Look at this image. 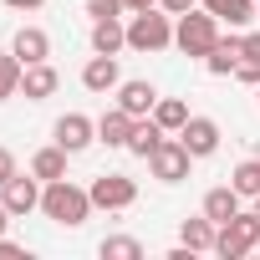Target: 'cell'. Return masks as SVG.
<instances>
[{"mask_svg":"<svg viewBox=\"0 0 260 260\" xmlns=\"http://www.w3.org/2000/svg\"><path fill=\"white\" fill-rule=\"evenodd\" d=\"M133 112H122V107H107L102 117H97V143H107V148H127V138H133Z\"/></svg>","mask_w":260,"mask_h":260,"instance_id":"11","label":"cell"},{"mask_svg":"<svg viewBox=\"0 0 260 260\" xmlns=\"http://www.w3.org/2000/svg\"><path fill=\"white\" fill-rule=\"evenodd\" d=\"M122 6H127V11H148L153 0H122Z\"/></svg>","mask_w":260,"mask_h":260,"instance_id":"32","label":"cell"},{"mask_svg":"<svg viewBox=\"0 0 260 260\" xmlns=\"http://www.w3.org/2000/svg\"><path fill=\"white\" fill-rule=\"evenodd\" d=\"M21 77H26V61L16 51H6V56H0V102H11L21 92Z\"/></svg>","mask_w":260,"mask_h":260,"instance_id":"23","label":"cell"},{"mask_svg":"<svg viewBox=\"0 0 260 260\" xmlns=\"http://www.w3.org/2000/svg\"><path fill=\"white\" fill-rule=\"evenodd\" d=\"M214 41H219V21H214L209 11H184V16L174 21V46H179L184 56H209Z\"/></svg>","mask_w":260,"mask_h":260,"instance_id":"2","label":"cell"},{"mask_svg":"<svg viewBox=\"0 0 260 260\" xmlns=\"http://www.w3.org/2000/svg\"><path fill=\"white\" fill-rule=\"evenodd\" d=\"M67 158H72V153H67L61 143H51V148H41V153L31 158V174H36L41 184H56V179H67Z\"/></svg>","mask_w":260,"mask_h":260,"instance_id":"17","label":"cell"},{"mask_svg":"<svg viewBox=\"0 0 260 260\" xmlns=\"http://www.w3.org/2000/svg\"><path fill=\"white\" fill-rule=\"evenodd\" d=\"M0 204H6L11 214H31V209H41V179L31 174H16V179H6L0 184Z\"/></svg>","mask_w":260,"mask_h":260,"instance_id":"7","label":"cell"},{"mask_svg":"<svg viewBox=\"0 0 260 260\" xmlns=\"http://www.w3.org/2000/svg\"><path fill=\"white\" fill-rule=\"evenodd\" d=\"M117 107L133 112V117H153V107H158L153 82H117Z\"/></svg>","mask_w":260,"mask_h":260,"instance_id":"12","label":"cell"},{"mask_svg":"<svg viewBox=\"0 0 260 260\" xmlns=\"http://www.w3.org/2000/svg\"><path fill=\"white\" fill-rule=\"evenodd\" d=\"M255 250H260V245H255Z\"/></svg>","mask_w":260,"mask_h":260,"instance_id":"37","label":"cell"},{"mask_svg":"<svg viewBox=\"0 0 260 260\" xmlns=\"http://www.w3.org/2000/svg\"><path fill=\"white\" fill-rule=\"evenodd\" d=\"M158 143H164V127H158L153 117H138V122H133V138H127V153L148 158V153H153Z\"/></svg>","mask_w":260,"mask_h":260,"instance_id":"21","label":"cell"},{"mask_svg":"<svg viewBox=\"0 0 260 260\" xmlns=\"http://www.w3.org/2000/svg\"><path fill=\"white\" fill-rule=\"evenodd\" d=\"M97 204H92V194L87 189H77L72 179H56V184H46L41 189V214L46 219H56V224H67V230H77V224H87V214H92Z\"/></svg>","mask_w":260,"mask_h":260,"instance_id":"1","label":"cell"},{"mask_svg":"<svg viewBox=\"0 0 260 260\" xmlns=\"http://www.w3.org/2000/svg\"><path fill=\"white\" fill-rule=\"evenodd\" d=\"M11 219H16V214H11L6 204H0V235H6V224H11Z\"/></svg>","mask_w":260,"mask_h":260,"instance_id":"33","label":"cell"},{"mask_svg":"<svg viewBox=\"0 0 260 260\" xmlns=\"http://www.w3.org/2000/svg\"><path fill=\"white\" fill-rule=\"evenodd\" d=\"M158 6H164L169 16H184V11H194V6H199V0H158Z\"/></svg>","mask_w":260,"mask_h":260,"instance_id":"30","label":"cell"},{"mask_svg":"<svg viewBox=\"0 0 260 260\" xmlns=\"http://www.w3.org/2000/svg\"><path fill=\"white\" fill-rule=\"evenodd\" d=\"M56 82H61V77H56L46 61H36V67H26V77H21V92H26L31 102H46V97L56 92Z\"/></svg>","mask_w":260,"mask_h":260,"instance_id":"19","label":"cell"},{"mask_svg":"<svg viewBox=\"0 0 260 260\" xmlns=\"http://www.w3.org/2000/svg\"><path fill=\"white\" fill-rule=\"evenodd\" d=\"M127 46H133V51H169V46H174V21H169V11H164V16H158L153 6L138 11L133 21H127Z\"/></svg>","mask_w":260,"mask_h":260,"instance_id":"3","label":"cell"},{"mask_svg":"<svg viewBox=\"0 0 260 260\" xmlns=\"http://www.w3.org/2000/svg\"><path fill=\"white\" fill-rule=\"evenodd\" d=\"M240 51H245V36H240V31L219 36V41H214V51L204 56V72H209V77H235V67H240Z\"/></svg>","mask_w":260,"mask_h":260,"instance_id":"10","label":"cell"},{"mask_svg":"<svg viewBox=\"0 0 260 260\" xmlns=\"http://www.w3.org/2000/svg\"><path fill=\"white\" fill-rule=\"evenodd\" d=\"M240 61L260 67V31H250V36H245V51H240Z\"/></svg>","mask_w":260,"mask_h":260,"instance_id":"27","label":"cell"},{"mask_svg":"<svg viewBox=\"0 0 260 260\" xmlns=\"http://www.w3.org/2000/svg\"><path fill=\"white\" fill-rule=\"evenodd\" d=\"M87 194H92L97 209H127V204L138 199V184L127 179V174H102V179H92Z\"/></svg>","mask_w":260,"mask_h":260,"instance_id":"6","label":"cell"},{"mask_svg":"<svg viewBox=\"0 0 260 260\" xmlns=\"http://www.w3.org/2000/svg\"><path fill=\"white\" fill-rule=\"evenodd\" d=\"M189 164H194V153H189L179 138H164V143L148 153V169H153L158 184H179V179H189Z\"/></svg>","mask_w":260,"mask_h":260,"instance_id":"5","label":"cell"},{"mask_svg":"<svg viewBox=\"0 0 260 260\" xmlns=\"http://www.w3.org/2000/svg\"><path fill=\"white\" fill-rule=\"evenodd\" d=\"M179 143H184L194 158H209V153L219 148V122H214V117H189V122L179 127Z\"/></svg>","mask_w":260,"mask_h":260,"instance_id":"9","label":"cell"},{"mask_svg":"<svg viewBox=\"0 0 260 260\" xmlns=\"http://www.w3.org/2000/svg\"><path fill=\"white\" fill-rule=\"evenodd\" d=\"M6 179H16V153L0 148V184H6Z\"/></svg>","mask_w":260,"mask_h":260,"instance_id":"29","label":"cell"},{"mask_svg":"<svg viewBox=\"0 0 260 260\" xmlns=\"http://www.w3.org/2000/svg\"><path fill=\"white\" fill-rule=\"evenodd\" d=\"M204 11H209L219 26H230V31H240V26H250V21L260 16L255 0H204Z\"/></svg>","mask_w":260,"mask_h":260,"instance_id":"14","label":"cell"},{"mask_svg":"<svg viewBox=\"0 0 260 260\" xmlns=\"http://www.w3.org/2000/svg\"><path fill=\"white\" fill-rule=\"evenodd\" d=\"M255 245H260V214H235V219H224L219 235H214V255H224V260H240V255H250Z\"/></svg>","mask_w":260,"mask_h":260,"instance_id":"4","label":"cell"},{"mask_svg":"<svg viewBox=\"0 0 260 260\" xmlns=\"http://www.w3.org/2000/svg\"><path fill=\"white\" fill-rule=\"evenodd\" d=\"M255 6H260V0H255Z\"/></svg>","mask_w":260,"mask_h":260,"instance_id":"35","label":"cell"},{"mask_svg":"<svg viewBox=\"0 0 260 260\" xmlns=\"http://www.w3.org/2000/svg\"><path fill=\"white\" fill-rule=\"evenodd\" d=\"M117 82H122V72H117V56H92L87 67H82V87L87 92H117Z\"/></svg>","mask_w":260,"mask_h":260,"instance_id":"13","label":"cell"},{"mask_svg":"<svg viewBox=\"0 0 260 260\" xmlns=\"http://www.w3.org/2000/svg\"><path fill=\"white\" fill-rule=\"evenodd\" d=\"M189 117H194V112H189V102H179V97H158V107H153V122L164 127V133H179Z\"/></svg>","mask_w":260,"mask_h":260,"instance_id":"22","label":"cell"},{"mask_svg":"<svg viewBox=\"0 0 260 260\" xmlns=\"http://www.w3.org/2000/svg\"><path fill=\"white\" fill-rule=\"evenodd\" d=\"M11 51H16L26 67H36V61H46V56H51V36H46L41 26H21V31H16V41H11Z\"/></svg>","mask_w":260,"mask_h":260,"instance_id":"15","label":"cell"},{"mask_svg":"<svg viewBox=\"0 0 260 260\" xmlns=\"http://www.w3.org/2000/svg\"><path fill=\"white\" fill-rule=\"evenodd\" d=\"M127 6H122V0H87V16L92 21H107V16H122Z\"/></svg>","mask_w":260,"mask_h":260,"instance_id":"26","label":"cell"},{"mask_svg":"<svg viewBox=\"0 0 260 260\" xmlns=\"http://www.w3.org/2000/svg\"><path fill=\"white\" fill-rule=\"evenodd\" d=\"M11 11H36V6H46V0H6Z\"/></svg>","mask_w":260,"mask_h":260,"instance_id":"31","label":"cell"},{"mask_svg":"<svg viewBox=\"0 0 260 260\" xmlns=\"http://www.w3.org/2000/svg\"><path fill=\"white\" fill-rule=\"evenodd\" d=\"M138 255H143V245H138V240H127V235L102 240V260H138Z\"/></svg>","mask_w":260,"mask_h":260,"instance_id":"25","label":"cell"},{"mask_svg":"<svg viewBox=\"0 0 260 260\" xmlns=\"http://www.w3.org/2000/svg\"><path fill=\"white\" fill-rule=\"evenodd\" d=\"M56 143H61L67 153H82L87 143H97V122H92L87 112H67V117H56Z\"/></svg>","mask_w":260,"mask_h":260,"instance_id":"8","label":"cell"},{"mask_svg":"<svg viewBox=\"0 0 260 260\" xmlns=\"http://www.w3.org/2000/svg\"><path fill=\"white\" fill-rule=\"evenodd\" d=\"M214 235H219V224L204 214V219H184L179 224V240L194 250V255H204V250H214Z\"/></svg>","mask_w":260,"mask_h":260,"instance_id":"20","label":"cell"},{"mask_svg":"<svg viewBox=\"0 0 260 260\" xmlns=\"http://www.w3.org/2000/svg\"><path fill=\"white\" fill-rule=\"evenodd\" d=\"M0 260H31V255H26V245H16V240L0 235Z\"/></svg>","mask_w":260,"mask_h":260,"instance_id":"28","label":"cell"},{"mask_svg":"<svg viewBox=\"0 0 260 260\" xmlns=\"http://www.w3.org/2000/svg\"><path fill=\"white\" fill-rule=\"evenodd\" d=\"M255 214H260V194H255Z\"/></svg>","mask_w":260,"mask_h":260,"instance_id":"34","label":"cell"},{"mask_svg":"<svg viewBox=\"0 0 260 260\" xmlns=\"http://www.w3.org/2000/svg\"><path fill=\"white\" fill-rule=\"evenodd\" d=\"M255 97H260V92H255Z\"/></svg>","mask_w":260,"mask_h":260,"instance_id":"36","label":"cell"},{"mask_svg":"<svg viewBox=\"0 0 260 260\" xmlns=\"http://www.w3.org/2000/svg\"><path fill=\"white\" fill-rule=\"evenodd\" d=\"M230 184L240 189V199H255V194H260V158H245V164L230 174Z\"/></svg>","mask_w":260,"mask_h":260,"instance_id":"24","label":"cell"},{"mask_svg":"<svg viewBox=\"0 0 260 260\" xmlns=\"http://www.w3.org/2000/svg\"><path fill=\"white\" fill-rule=\"evenodd\" d=\"M204 214H209L214 224L235 219V214H240V189H235V184H219V189H209V194H204Z\"/></svg>","mask_w":260,"mask_h":260,"instance_id":"18","label":"cell"},{"mask_svg":"<svg viewBox=\"0 0 260 260\" xmlns=\"http://www.w3.org/2000/svg\"><path fill=\"white\" fill-rule=\"evenodd\" d=\"M127 46V26L117 21V16H107V21H97L92 26V51H102V56H117Z\"/></svg>","mask_w":260,"mask_h":260,"instance_id":"16","label":"cell"}]
</instances>
